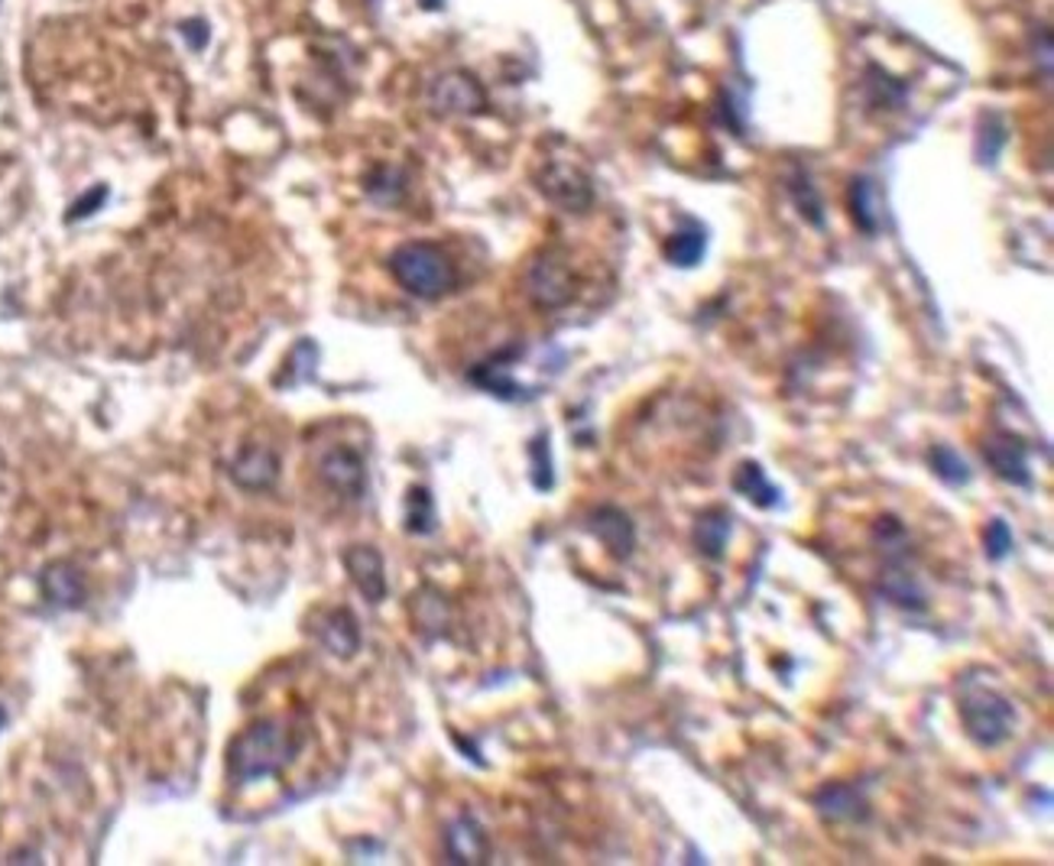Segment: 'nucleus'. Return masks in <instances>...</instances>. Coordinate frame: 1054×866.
I'll return each mask as SVG.
<instances>
[{
  "instance_id": "nucleus-13",
  "label": "nucleus",
  "mask_w": 1054,
  "mask_h": 866,
  "mask_svg": "<svg viewBox=\"0 0 1054 866\" xmlns=\"http://www.w3.org/2000/svg\"><path fill=\"white\" fill-rule=\"evenodd\" d=\"M429 101L439 114H477L484 107V91L471 76L451 72L432 85Z\"/></svg>"
},
{
  "instance_id": "nucleus-22",
  "label": "nucleus",
  "mask_w": 1054,
  "mask_h": 866,
  "mask_svg": "<svg viewBox=\"0 0 1054 866\" xmlns=\"http://www.w3.org/2000/svg\"><path fill=\"white\" fill-rule=\"evenodd\" d=\"M406 529L416 535H426L436 529V504L426 487H413L406 497Z\"/></svg>"
},
{
  "instance_id": "nucleus-16",
  "label": "nucleus",
  "mask_w": 1054,
  "mask_h": 866,
  "mask_svg": "<svg viewBox=\"0 0 1054 866\" xmlns=\"http://www.w3.org/2000/svg\"><path fill=\"white\" fill-rule=\"evenodd\" d=\"M879 588H882V594L895 607L925 610V591L918 588L915 575L905 571L902 558H889V565H885V571H882V578H879Z\"/></svg>"
},
{
  "instance_id": "nucleus-2",
  "label": "nucleus",
  "mask_w": 1054,
  "mask_h": 866,
  "mask_svg": "<svg viewBox=\"0 0 1054 866\" xmlns=\"http://www.w3.org/2000/svg\"><path fill=\"white\" fill-rule=\"evenodd\" d=\"M390 273L409 296L429 299V302L448 296L457 282L454 263L448 261V254L426 241H409L396 247L390 257Z\"/></svg>"
},
{
  "instance_id": "nucleus-9",
  "label": "nucleus",
  "mask_w": 1054,
  "mask_h": 866,
  "mask_svg": "<svg viewBox=\"0 0 1054 866\" xmlns=\"http://www.w3.org/2000/svg\"><path fill=\"white\" fill-rule=\"evenodd\" d=\"M814 811L827 824H854V821H867L870 818V801L864 798V792L857 785L831 782L814 795Z\"/></svg>"
},
{
  "instance_id": "nucleus-24",
  "label": "nucleus",
  "mask_w": 1054,
  "mask_h": 866,
  "mask_svg": "<svg viewBox=\"0 0 1054 866\" xmlns=\"http://www.w3.org/2000/svg\"><path fill=\"white\" fill-rule=\"evenodd\" d=\"M983 545L993 562H1003L1012 552V529L1003 520H989L983 529Z\"/></svg>"
},
{
  "instance_id": "nucleus-20",
  "label": "nucleus",
  "mask_w": 1054,
  "mask_h": 866,
  "mask_svg": "<svg viewBox=\"0 0 1054 866\" xmlns=\"http://www.w3.org/2000/svg\"><path fill=\"white\" fill-rule=\"evenodd\" d=\"M850 208H854V221H857L864 231H877L879 221H882V201H879L873 182H867V178L854 182Z\"/></svg>"
},
{
  "instance_id": "nucleus-1",
  "label": "nucleus",
  "mask_w": 1054,
  "mask_h": 866,
  "mask_svg": "<svg viewBox=\"0 0 1054 866\" xmlns=\"http://www.w3.org/2000/svg\"><path fill=\"white\" fill-rule=\"evenodd\" d=\"M299 747H302V740L296 730H289L279 720H260V724L247 727L241 737H234V743L228 750V773L238 785L276 776L296 760Z\"/></svg>"
},
{
  "instance_id": "nucleus-18",
  "label": "nucleus",
  "mask_w": 1054,
  "mask_h": 866,
  "mask_svg": "<svg viewBox=\"0 0 1054 866\" xmlns=\"http://www.w3.org/2000/svg\"><path fill=\"white\" fill-rule=\"evenodd\" d=\"M727 539H730V513H723V510H707V513L698 517L695 545H698V552H702L704 558L720 562V558H723V549H727Z\"/></svg>"
},
{
  "instance_id": "nucleus-21",
  "label": "nucleus",
  "mask_w": 1054,
  "mask_h": 866,
  "mask_svg": "<svg viewBox=\"0 0 1054 866\" xmlns=\"http://www.w3.org/2000/svg\"><path fill=\"white\" fill-rule=\"evenodd\" d=\"M928 461H931V471H935L945 484H951V487L970 484V467H966V461L951 444H935V448L928 451Z\"/></svg>"
},
{
  "instance_id": "nucleus-8",
  "label": "nucleus",
  "mask_w": 1054,
  "mask_h": 866,
  "mask_svg": "<svg viewBox=\"0 0 1054 866\" xmlns=\"http://www.w3.org/2000/svg\"><path fill=\"white\" fill-rule=\"evenodd\" d=\"M312 633L318 636V643L338 656V659H351L360 649V626L348 607H332L312 616Z\"/></svg>"
},
{
  "instance_id": "nucleus-23",
  "label": "nucleus",
  "mask_w": 1054,
  "mask_h": 866,
  "mask_svg": "<svg viewBox=\"0 0 1054 866\" xmlns=\"http://www.w3.org/2000/svg\"><path fill=\"white\" fill-rule=\"evenodd\" d=\"M665 257L675 266H695L704 257V231L692 228L682 234H672V241L665 244Z\"/></svg>"
},
{
  "instance_id": "nucleus-26",
  "label": "nucleus",
  "mask_w": 1054,
  "mask_h": 866,
  "mask_svg": "<svg viewBox=\"0 0 1054 866\" xmlns=\"http://www.w3.org/2000/svg\"><path fill=\"white\" fill-rule=\"evenodd\" d=\"M3 724H7V711L0 707V730H3Z\"/></svg>"
},
{
  "instance_id": "nucleus-17",
  "label": "nucleus",
  "mask_w": 1054,
  "mask_h": 866,
  "mask_svg": "<svg viewBox=\"0 0 1054 866\" xmlns=\"http://www.w3.org/2000/svg\"><path fill=\"white\" fill-rule=\"evenodd\" d=\"M733 490H737L740 497L753 500V504L763 507V510H773V507L783 500L779 487H773V481L766 477V471H763L756 461H743V464L733 471Z\"/></svg>"
},
{
  "instance_id": "nucleus-14",
  "label": "nucleus",
  "mask_w": 1054,
  "mask_h": 866,
  "mask_svg": "<svg viewBox=\"0 0 1054 866\" xmlns=\"http://www.w3.org/2000/svg\"><path fill=\"white\" fill-rule=\"evenodd\" d=\"M231 481L241 490H266L276 474H279V458L266 444H247L234 461H231Z\"/></svg>"
},
{
  "instance_id": "nucleus-25",
  "label": "nucleus",
  "mask_w": 1054,
  "mask_h": 866,
  "mask_svg": "<svg viewBox=\"0 0 1054 866\" xmlns=\"http://www.w3.org/2000/svg\"><path fill=\"white\" fill-rule=\"evenodd\" d=\"M107 201V188L104 185H97V188H91L89 195H82L76 205H72V211H69V221H82V218H89V215H94L101 205Z\"/></svg>"
},
{
  "instance_id": "nucleus-4",
  "label": "nucleus",
  "mask_w": 1054,
  "mask_h": 866,
  "mask_svg": "<svg viewBox=\"0 0 1054 866\" xmlns=\"http://www.w3.org/2000/svg\"><path fill=\"white\" fill-rule=\"evenodd\" d=\"M523 282H526V296L532 299V305H538L545 312L565 309L578 292V279H575L571 263L555 251H545L529 263Z\"/></svg>"
},
{
  "instance_id": "nucleus-15",
  "label": "nucleus",
  "mask_w": 1054,
  "mask_h": 866,
  "mask_svg": "<svg viewBox=\"0 0 1054 866\" xmlns=\"http://www.w3.org/2000/svg\"><path fill=\"white\" fill-rule=\"evenodd\" d=\"M444 851L451 864H484L490 854V841L471 815H461L444 834Z\"/></svg>"
},
{
  "instance_id": "nucleus-11",
  "label": "nucleus",
  "mask_w": 1054,
  "mask_h": 866,
  "mask_svg": "<svg viewBox=\"0 0 1054 866\" xmlns=\"http://www.w3.org/2000/svg\"><path fill=\"white\" fill-rule=\"evenodd\" d=\"M588 529L616 562H626L636 549V526L619 507H598L588 517Z\"/></svg>"
},
{
  "instance_id": "nucleus-6",
  "label": "nucleus",
  "mask_w": 1054,
  "mask_h": 866,
  "mask_svg": "<svg viewBox=\"0 0 1054 866\" xmlns=\"http://www.w3.org/2000/svg\"><path fill=\"white\" fill-rule=\"evenodd\" d=\"M318 477L345 500H360L367 494V461L348 444H335L318 458Z\"/></svg>"
},
{
  "instance_id": "nucleus-12",
  "label": "nucleus",
  "mask_w": 1054,
  "mask_h": 866,
  "mask_svg": "<svg viewBox=\"0 0 1054 866\" xmlns=\"http://www.w3.org/2000/svg\"><path fill=\"white\" fill-rule=\"evenodd\" d=\"M39 588L46 594V601L62 610H76L85 604L89 588H85V575L72 565V562H53L43 568L39 575Z\"/></svg>"
},
{
  "instance_id": "nucleus-19",
  "label": "nucleus",
  "mask_w": 1054,
  "mask_h": 866,
  "mask_svg": "<svg viewBox=\"0 0 1054 866\" xmlns=\"http://www.w3.org/2000/svg\"><path fill=\"white\" fill-rule=\"evenodd\" d=\"M409 610H413V623H416L419 633H426V636H441V633H444V626H448V604H444V598H441L439 591L422 588L419 594H413Z\"/></svg>"
},
{
  "instance_id": "nucleus-5",
  "label": "nucleus",
  "mask_w": 1054,
  "mask_h": 866,
  "mask_svg": "<svg viewBox=\"0 0 1054 866\" xmlns=\"http://www.w3.org/2000/svg\"><path fill=\"white\" fill-rule=\"evenodd\" d=\"M535 182H538V192H542L552 205L565 208V211H571V215H584V211L594 205V185H591L588 173H584L581 166H575V163L548 160V163L538 170Z\"/></svg>"
},
{
  "instance_id": "nucleus-7",
  "label": "nucleus",
  "mask_w": 1054,
  "mask_h": 866,
  "mask_svg": "<svg viewBox=\"0 0 1054 866\" xmlns=\"http://www.w3.org/2000/svg\"><path fill=\"white\" fill-rule=\"evenodd\" d=\"M983 458L993 467V474L1006 484L1016 487H1032V471H1029V451L1022 444V438L1009 432L989 435L983 441Z\"/></svg>"
},
{
  "instance_id": "nucleus-10",
  "label": "nucleus",
  "mask_w": 1054,
  "mask_h": 866,
  "mask_svg": "<svg viewBox=\"0 0 1054 866\" xmlns=\"http://www.w3.org/2000/svg\"><path fill=\"white\" fill-rule=\"evenodd\" d=\"M345 568L351 575L354 588L363 594V601L380 604L386 598V568H383V555L373 545H351L345 552Z\"/></svg>"
},
{
  "instance_id": "nucleus-3",
  "label": "nucleus",
  "mask_w": 1054,
  "mask_h": 866,
  "mask_svg": "<svg viewBox=\"0 0 1054 866\" xmlns=\"http://www.w3.org/2000/svg\"><path fill=\"white\" fill-rule=\"evenodd\" d=\"M958 714H961L966 737L983 750H993L1016 734V707L993 685L966 679L961 701H958Z\"/></svg>"
}]
</instances>
